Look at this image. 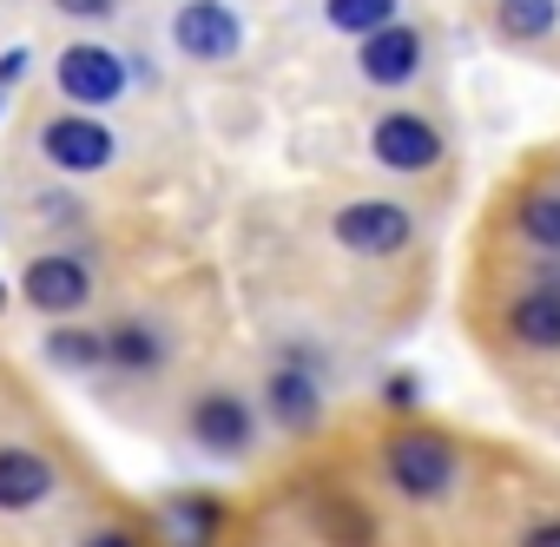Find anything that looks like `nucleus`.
<instances>
[{"instance_id": "f03ea898", "label": "nucleus", "mask_w": 560, "mask_h": 547, "mask_svg": "<svg viewBox=\"0 0 560 547\" xmlns=\"http://www.w3.org/2000/svg\"><path fill=\"white\" fill-rule=\"evenodd\" d=\"M21 291H27L34 311H47V317H73V311H86L93 278H86V264H80V257L54 251V257H34V264L21 270Z\"/></svg>"}, {"instance_id": "393cba45", "label": "nucleus", "mask_w": 560, "mask_h": 547, "mask_svg": "<svg viewBox=\"0 0 560 547\" xmlns=\"http://www.w3.org/2000/svg\"><path fill=\"white\" fill-rule=\"evenodd\" d=\"M0 304H8V284H0Z\"/></svg>"}, {"instance_id": "f257e3e1", "label": "nucleus", "mask_w": 560, "mask_h": 547, "mask_svg": "<svg viewBox=\"0 0 560 547\" xmlns=\"http://www.w3.org/2000/svg\"><path fill=\"white\" fill-rule=\"evenodd\" d=\"M172 40L191 60H231L244 47V21L224 8V0H185V8L172 14Z\"/></svg>"}, {"instance_id": "f3484780", "label": "nucleus", "mask_w": 560, "mask_h": 547, "mask_svg": "<svg viewBox=\"0 0 560 547\" xmlns=\"http://www.w3.org/2000/svg\"><path fill=\"white\" fill-rule=\"evenodd\" d=\"M47 350H54V363H67V370H93V363H106V337H93V330H54Z\"/></svg>"}, {"instance_id": "6e6552de", "label": "nucleus", "mask_w": 560, "mask_h": 547, "mask_svg": "<svg viewBox=\"0 0 560 547\" xmlns=\"http://www.w3.org/2000/svg\"><path fill=\"white\" fill-rule=\"evenodd\" d=\"M363 73L376 80V86H409L416 80V67H422V34L416 27H376V34H363Z\"/></svg>"}, {"instance_id": "dca6fc26", "label": "nucleus", "mask_w": 560, "mask_h": 547, "mask_svg": "<svg viewBox=\"0 0 560 547\" xmlns=\"http://www.w3.org/2000/svg\"><path fill=\"white\" fill-rule=\"evenodd\" d=\"M396 21V0H330V27L343 34H376Z\"/></svg>"}, {"instance_id": "0eeeda50", "label": "nucleus", "mask_w": 560, "mask_h": 547, "mask_svg": "<svg viewBox=\"0 0 560 547\" xmlns=\"http://www.w3.org/2000/svg\"><path fill=\"white\" fill-rule=\"evenodd\" d=\"M370 146H376V159H383L389 172H429V165L442 159V132H435L429 119H416V113H389V119H376Z\"/></svg>"}, {"instance_id": "4be33fe9", "label": "nucleus", "mask_w": 560, "mask_h": 547, "mask_svg": "<svg viewBox=\"0 0 560 547\" xmlns=\"http://www.w3.org/2000/svg\"><path fill=\"white\" fill-rule=\"evenodd\" d=\"M21 73H27V47H14V54H8V60H0V86H14V80H21Z\"/></svg>"}, {"instance_id": "f8f14e48", "label": "nucleus", "mask_w": 560, "mask_h": 547, "mask_svg": "<svg viewBox=\"0 0 560 547\" xmlns=\"http://www.w3.org/2000/svg\"><path fill=\"white\" fill-rule=\"evenodd\" d=\"M270 409H277L284 429H311L317 422V383L304 370H277L270 376Z\"/></svg>"}, {"instance_id": "6ab92c4d", "label": "nucleus", "mask_w": 560, "mask_h": 547, "mask_svg": "<svg viewBox=\"0 0 560 547\" xmlns=\"http://www.w3.org/2000/svg\"><path fill=\"white\" fill-rule=\"evenodd\" d=\"M211 521H218V508H211V501H178V508H172V527H178V540H185V547H205Z\"/></svg>"}, {"instance_id": "1a4fd4ad", "label": "nucleus", "mask_w": 560, "mask_h": 547, "mask_svg": "<svg viewBox=\"0 0 560 547\" xmlns=\"http://www.w3.org/2000/svg\"><path fill=\"white\" fill-rule=\"evenodd\" d=\"M191 435H198L211 455H244V449H250V409L218 389V396L191 403Z\"/></svg>"}, {"instance_id": "20e7f679", "label": "nucleus", "mask_w": 560, "mask_h": 547, "mask_svg": "<svg viewBox=\"0 0 560 547\" xmlns=\"http://www.w3.org/2000/svg\"><path fill=\"white\" fill-rule=\"evenodd\" d=\"M40 152H47V165H60V172H100V165L113 159V132H106L100 119H86V106H80V113L40 126Z\"/></svg>"}, {"instance_id": "b1692460", "label": "nucleus", "mask_w": 560, "mask_h": 547, "mask_svg": "<svg viewBox=\"0 0 560 547\" xmlns=\"http://www.w3.org/2000/svg\"><path fill=\"white\" fill-rule=\"evenodd\" d=\"M521 547H560V521H547V527H534Z\"/></svg>"}, {"instance_id": "4468645a", "label": "nucleus", "mask_w": 560, "mask_h": 547, "mask_svg": "<svg viewBox=\"0 0 560 547\" xmlns=\"http://www.w3.org/2000/svg\"><path fill=\"white\" fill-rule=\"evenodd\" d=\"M106 357H113V363H126V370H159V357H165V350H159V337H152L145 324H119V330L106 337Z\"/></svg>"}, {"instance_id": "39448f33", "label": "nucleus", "mask_w": 560, "mask_h": 547, "mask_svg": "<svg viewBox=\"0 0 560 547\" xmlns=\"http://www.w3.org/2000/svg\"><path fill=\"white\" fill-rule=\"evenodd\" d=\"M389 475H396L402 494L429 501V494L448 488V475H455V449H448L442 435H396V442H389Z\"/></svg>"}, {"instance_id": "423d86ee", "label": "nucleus", "mask_w": 560, "mask_h": 547, "mask_svg": "<svg viewBox=\"0 0 560 547\" xmlns=\"http://www.w3.org/2000/svg\"><path fill=\"white\" fill-rule=\"evenodd\" d=\"M337 244H350L357 257H396L409 244V211L402 205H343L337 211Z\"/></svg>"}, {"instance_id": "9b49d317", "label": "nucleus", "mask_w": 560, "mask_h": 547, "mask_svg": "<svg viewBox=\"0 0 560 547\" xmlns=\"http://www.w3.org/2000/svg\"><path fill=\"white\" fill-rule=\"evenodd\" d=\"M508 330H514L527 350H560V291H527V298H514Z\"/></svg>"}, {"instance_id": "2eb2a0df", "label": "nucleus", "mask_w": 560, "mask_h": 547, "mask_svg": "<svg viewBox=\"0 0 560 547\" xmlns=\"http://www.w3.org/2000/svg\"><path fill=\"white\" fill-rule=\"evenodd\" d=\"M521 231H527L540 251H560V191H534V198H521Z\"/></svg>"}, {"instance_id": "9d476101", "label": "nucleus", "mask_w": 560, "mask_h": 547, "mask_svg": "<svg viewBox=\"0 0 560 547\" xmlns=\"http://www.w3.org/2000/svg\"><path fill=\"white\" fill-rule=\"evenodd\" d=\"M47 488H54V462L47 455H34V449H0V508H8V514L47 501Z\"/></svg>"}, {"instance_id": "7ed1b4c3", "label": "nucleus", "mask_w": 560, "mask_h": 547, "mask_svg": "<svg viewBox=\"0 0 560 547\" xmlns=\"http://www.w3.org/2000/svg\"><path fill=\"white\" fill-rule=\"evenodd\" d=\"M54 80H60V93L73 100V106H113L119 93H126V67H119V54H106V47H67L60 54V67H54Z\"/></svg>"}, {"instance_id": "a211bd4d", "label": "nucleus", "mask_w": 560, "mask_h": 547, "mask_svg": "<svg viewBox=\"0 0 560 547\" xmlns=\"http://www.w3.org/2000/svg\"><path fill=\"white\" fill-rule=\"evenodd\" d=\"M317 521H324V534H330V540H343V547H363V540L376 534V521H370L357 501H330Z\"/></svg>"}, {"instance_id": "5701e85b", "label": "nucleus", "mask_w": 560, "mask_h": 547, "mask_svg": "<svg viewBox=\"0 0 560 547\" xmlns=\"http://www.w3.org/2000/svg\"><path fill=\"white\" fill-rule=\"evenodd\" d=\"M80 547H139V540H132V534H119V527H106V534H86Z\"/></svg>"}, {"instance_id": "412c9836", "label": "nucleus", "mask_w": 560, "mask_h": 547, "mask_svg": "<svg viewBox=\"0 0 560 547\" xmlns=\"http://www.w3.org/2000/svg\"><path fill=\"white\" fill-rule=\"evenodd\" d=\"M389 409H416V376H389Z\"/></svg>"}, {"instance_id": "ddd939ff", "label": "nucleus", "mask_w": 560, "mask_h": 547, "mask_svg": "<svg viewBox=\"0 0 560 547\" xmlns=\"http://www.w3.org/2000/svg\"><path fill=\"white\" fill-rule=\"evenodd\" d=\"M501 34H514V40H540V34H553V0H501Z\"/></svg>"}, {"instance_id": "aec40b11", "label": "nucleus", "mask_w": 560, "mask_h": 547, "mask_svg": "<svg viewBox=\"0 0 560 547\" xmlns=\"http://www.w3.org/2000/svg\"><path fill=\"white\" fill-rule=\"evenodd\" d=\"M54 8H60V14H73V21H106L119 0H54Z\"/></svg>"}]
</instances>
